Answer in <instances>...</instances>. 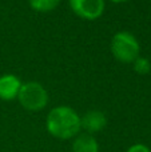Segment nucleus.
<instances>
[{
	"label": "nucleus",
	"instance_id": "obj_8",
	"mask_svg": "<svg viewBox=\"0 0 151 152\" xmlns=\"http://www.w3.org/2000/svg\"><path fill=\"white\" fill-rule=\"evenodd\" d=\"M29 7L36 12H51L59 5L60 0H28Z\"/></svg>",
	"mask_w": 151,
	"mask_h": 152
},
{
	"label": "nucleus",
	"instance_id": "obj_9",
	"mask_svg": "<svg viewBox=\"0 0 151 152\" xmlns=\"http://www.w3.org/2000/svg\"><path fill=\"white\" fill-rule=\"evenodd\" d=\"M133 64H134V71L139 75H146L151 71V63L147 58L139 56Z\"/></svg>",
	"mask_w": 151,
	"mask_h": 152
},
{
	"label": "nucleus",
	"instance_id": "obj_3",
	"mask_svg": "<svg viewBox=\"0 0 151 152\" xmlns=\"http://www.w3.org/2000/svg\"><path fill=\"white\" fill-rule=\"evenodd\" d=\"M18 100L21 107L27 111H42L48 104L47 89L37 81H27L21 84Z\"/></svg>",
	"mask_w": 151,
	"mask_h": 152
},
{
	"label": "nucleus",
	"instance_id": "obj_1",
	"mask_svg": "<svg viewBox=\"0 0 151 152\" xmlns=\"http://www.w3.org/2000/svg\"><path fill=\"white\" fill-rule=\"evenodd\" d=\"M45 128L48 134L59 140H71L79 135L80 116L71 107L59 105L48 112L45 119Z\"/></svg>",
	"mask_w": 151,
	"mask_h": 152
},
{
	"label": "nucleus",
	"instance_id": "obj_10",
	"mask_svg": "<svg viewBox=\"0 0 151 152\" xmlns=\"http://www.w3.org/2000/svg\"><path fill=\"white\" fill-rule=\"evenodd\" d=\"M126 152H151V150L147 147L146 144H142V143H136V144H133L131 147L127 148Z\"/></svg>",
	"mask_w": 151,
	"mask_h": 152
},
{
	"label": "nucleus",
	"instance_id": "obj_4",
	"mask_svg": "<svg viewBox=\"0 0 151 152\" xmlns=\"http://www.w3.org/2000/svg\"><path fill=\"white\" fill-rule=\"evenodd\" d=\"M72 12L84 20H96L104 12V0H68Z\"/></svg>",
	"mask_w": 151,
	"mask_h": 152
},
{
	"label": "nucleus",
	"instance_id": "obj_6",
	"mask_svg": "<svg viewBox=\"0 0 151 152\" xmlns=\"http://www.w3.org/2000/svg\"><path fill=\"white\" fill-rule=\"evenodd\" d=\"M21 81L15 75H3L0 76V99L10 102L18 97L19 91L21 88Z\"/></svg>",
	"mask_w": 151,
	"mask_h": 152
},
{
	"label": "nucleus",
	"instance_id": "obj_7",
	"mask_svg": "<svg viewBox=\"0 0 151 152\" xmlns=\"http://www.w3.org/2000/svg\"><path fill=\"white\" fill-rule=\"evenodd\" d=\"M72 152H99V143L94 135L79 134L72 139Z\"/></svg>",
	"mask_w": 151,
	"mask_h": 152
},
{
	"label": "nucleus",
	"instance_id": "obj_11",
	"mask_svg": "<svg viewBox=\"0 0 151 152\" xmlns=\"http://www.w3.org/2000/svg\"><path fill=\"white\" fill-rule=\"evenodd\" d=\"M110 1H112V3H126V1H128V0H110Z\"/></svg>",
	"mask_w": 151,
	"mask_h": 152
},
{
	"label": "nucleus",
	"instance_id": "obj_5",
	"mask_svg": "<svg viewBox=\"0 0 151 152\" xmlns=\"http://www.w3.org/2000/svg\"><path fill=\"white\" fill-rule=\"evenodd\" d=\"M80 126H82V129H84L86 134H98L106 128L107 118L102 111L91 110L80 118Z\"/></svg>",
	"mask_w": 151,
	"mask_h": 152
},
{
	"label": "nucleus",
	"instance_id": "obj_2",
	"mask_svg": "<svg viewBox=\"0 0 151 152\" xmlns=\"http://www.w3.org/2000/svg\"><path fill=\"white\" fill-rule=\"evenodd\" d=\"M111 52L118 61L130 64L139 58L141 45L133 34L127 31H119L111 39Z\"/></svg>",
	"mask_w": 151,
	"mask_h": 152
}]
</instances>
